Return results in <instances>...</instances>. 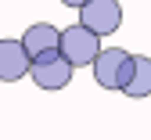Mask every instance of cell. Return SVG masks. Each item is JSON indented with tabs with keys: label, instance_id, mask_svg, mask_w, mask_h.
Returning <instances> with one entry per match:
<instances>
[{
	"label": "cell",
	"instance_id": "cell-1",
	"mask_svg": "<svg viewBox=\"0 0 151 140\" xmlns=\"http://www.w3.org/2000/svg\"><path fill=\"white\" fill-rule=\"evenodd\" d=\"M58 50L61 57L72 65V68H83V65H93V57L101 54V36L97 32H90L86 25H68L61 29V39H58Z\"/></svg>",
	"mask_w": 151,
	"mask_h": 140
},
{
	"label": "cell",
	"instance_id": "cell-2",
	"mask_svg": "<svg viewBox=\"0 0 151 140\" xmlns=\"http://www.w3.org/2000/svg\"><path fill=\"white\" fill-rule=\"evenodd\" d=\"M72 65L61 57V50H47L40 57H32L29 61V75H32V83L40 86V90H61L72 83Z\"/></svg>",
	"mask_w": 151,
	"mask_h": 140
},
{
	"label": "cell",
	"instance_id": "cell-3",
	"mask_svg": "<svg viewBox=\"0 0 151 140\" xmlns=\"http://www.w3.org/2000/svg\"><path fill=\"white\" fill-rule=\"evenodd\" d=\"M129 65H133V57H129L122 47H108L93 57V79H97V86L104 90H122L126 79H129Z\"/></svg>",
	"mask_w": 151,
	"mask_h": 140
},
{
	"label": "cell",
	"instance_id": "cell-4",
	"mask_svg": "<svg viewBox=\"0 0 151 140\" xmlns=\"http://www.w3.org/2000/svg\"><path fill=\"white\" fill-rule=\"evenodd\" d=\"M79 25H86L90 32L97 36H108L122 25V7L119 0H86L79 7Z\"/></svg>",
	"mask_w": 151,
	"mask_h": 140
},
{
	"label": "cell",
	"instance_id": "cell-5",
	"mask_svg": "<svg viewBox=\"0 0 151 140\" xmlns=\"http://www.w3.org/2000/svg\"><path fill=\"white\" fill-rule=\"evenodd\" d=\"M29 50L22 39H0V79L4 83H18L22 75H29Z\"/></svg>",
	"mask_w": 151,
	"mask_h": 140
},
{
	"label": "cell",
	"instance_id": "cell-6",
	"mask_svg": "<svg viewBox=\"0 0 151 140\" xmlns=\"http://www.w3.org/2000/svg\"><path fill=\"white\" fill-rule=\"evenodd\" d=\"M58 39H61V29H54L50 22H36V25L25 29L22 43H25L29 57H40V54H47V50H58Z\"/></svg>",
	"mask_w": 151,
	"mask_h": 140
},
{
	"label": "cell",
	"instance_id": "cell-7",
	"mask_svg": "<svg viewBox=\"0 0 151 140\" xmlns=\"http://www.w3.org/2000/svg\"><path fill=\"white\" fill-rule=\"evenodd\" d=\"M126 97H151V57H133V65H129V79L122 86Z\"/></svg>",
	"mask_w": 151,
	"mask_h": 140
},
{
	"label": "cell",
	"instance_id": "cell-8",
	"mask_svg": "<svg viewBox=\"0 0 151 140\" xmlns=\"http://www.w3.org/2000/svg\"><path fill=\"white\" fill-rule=\"evenodd\" d=\"M61 4H65V7H76V11H79V7L86 4V0H61Z\"/></svg>",
	"mask_w": 151,
	"mask_h": 140
}]
</instances>
